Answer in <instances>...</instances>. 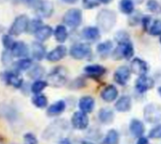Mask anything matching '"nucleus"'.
Segmentation results:
<instances>
[{"mask_svg":"<svg viewBox=\"0 0 161 144\" xmlns=\"http://www.w3.org/2000/svg\"><path fill=\"white\" fill-rule=\"evenodd\" d=\"M96 21L99 29L104 32H108L117 23V14L112 9L103 8L98 12Z\"/></svg>","mask_w":161,"mask_h":144,"instance_id":"1","label":"nucleus"},{"mask_svg":"<svg viewBox=\"0 0 161 144\" xmlns=\"http://www.w3.org/2000/svg\"><path fill=\"white\" fill-rule=\"evenodd\" d=\"M68 72L63 66H57L55 67L47 75V82L48 85L50 84L53 87L59 88L65 85L67 82Z\"/></svg>","mask_w":161,"mask_h":144,"instance_id":"2","label":"nucleus"},{"mask_svg":"<svg viewBox=\"0 0 161 144\" xmlns=\"http://www.w3.org/2000/svg\"><path fill=\"white\" fill-rule=\"evenodd\" d=\"M82 20H83L82 11L79 8H75L68 9L62 17V21L64 25L71 28L78 27L82 24Z\"/></svg>","mask_w":161,"mask_h":144,"instance_id":"3","label":"nucleus"},{"mask_svg":"<svg viewBox=\"0 0 161 144\" xmlns=\"http://www.w3.org/2000/svg\"><path fill=\"white\" fill-rule=\"evenodd\" d=\"M70 56L76 60H82L92 57V48L89 43L79 42L75 43L69 50Z\"/></svg>","mask_w":161,"mask_h":144,"instance_id":"4","label":"nucleus"},{"mask_svg":"<svg viewBox=\"0 0 161 144\" xmlns=\"http://www.w3.org/2000/svg\"><path fill=\"white\" fill-rule=\"evenodd\" d=\"M29 23V18L25 14L18 15L14 21L12 22L11 25L8 28V34L11 36H19L26 31L27 25Z\"/></svg>","mask_w":161,"mask_h":144,"instance_id":"5","label":"nucleus"},{"mask_svg":"<svg viewBox=\"0 0 161 144\" xmlns=\"http://www.w3.org/2000/svg\"><path fill=\"white\" fill-rule=\"evenodd\" d=\"M1 78L5 84L11 86L15 89H21L24 85V79L20 76L19 73L13 71H6L2 73Z\"/></svg>","mask_w":161,"mask_h":144,"instance_id":"6","label":"nucleus"},{"mask_svg":"<svg viewBox=\"0 0 161 144\" xmlns=\"http://www.w3.org/2000/svg\"><path fill=\"white\" fill-rule=\"evenodd\" d=\"M144 119L150 124H156L161 119V107L157 104H149L144 108Z\"/></svg>","mask_w":161,"mask_h":144,"instance_id":"7","label":"nucleus"},{"mask_svg":"<svg viewBox=\"0 0 161 144\" xmlns=\"http://www.w3.org/2000/svg\"><path fill=\"white\" fill-rule=\"evenodd\" d=\"M71 124L75 129L85 130L89 126L90 120L86 113H84L82 111H76L73 114V116L71 118Z\"/></svg>","mask_w":161,"mask_h":144,"instance_id":"8","label":"nucleus"},{"mask_svg":"<svg viewBox=\"0 0 161 144\" xmlns=\"http://www.w3.org/2000/svg\"><path fill=\"white\" fill-rule=\"evenodd\" d=\"M114 80L117 84H119L120 86H125L127 84L128 80L130 79L131 77V71H130V68L125 66V65H123V66H120L115 72H114Z\"/></svg>","mask_w":161,"mask_h":144,"instance_id":"9","label":"nucleus"},{"mask_svg":"<svg viewBox=\"0 0 161 144\" xmlns=\"http://www.w3.org/2000/svg\"><path fill=\"white\" fill-rule=\"evenodd\" d=\"M129 68H130L131 73H133L139 76L146 75V74L149 70V66H148L147 62L140 58H133Z\"/></svg>","mask_w":161,"mask_h":144,"instance_id":"10","label":"nucleus"},{"mask_svg":"<svg viewBox=\"0 0 161 144\" xmlns=\"http://www.w3.org/2000/svg\"><path fill=\"white\" fill-rule=\"evenodd\" d=\"M10 53L13 56V58H28V54H29V47L28 45L22 41H17L14 42L13 46L10 49Z\"/></svg>","mask_w":161,"mask_h":144,"instance_id":"11","label":"nucleus"},{"mask_svg":"<svg viewBox=\"0 0 161 144\" xmlns=\"http://www.w3.org/2000/svg\"><path fill=\"white\" fill-rule=\"evenodd\" d=\"M154 86H155L154 79L152 77L147 76V75L139 76L136 80V83H135L136 90L141 93H144V92L150 91L151 89L154 88Z\"/></svg>","mask_w":161,"mask_h":144,"instance_id":"12","label":"nucleus"},{"mask_svg":"<svg viewBox=\"0 0 161 144\" xmlns=\"http://www.w3.org/2000/svg\"><path fill=\"white\" fill-rule=\"evenodd\" d=\"M35 10L40 18H49L54 13V5L49 0H42Z\"/></svg>","mask_w":161,"mask_h":144,"instance_id":"13","label":"nucleus"},{"mask_svg":"<svg viewBox=\"0 0 161 144\" xmlns=\"http://www.w3.org/2000/svg\"><path fill=\"white\" fill-rule=\"evenodd\" d=\"M67 47L63 44H59L57 47H55L53 50H51L46 55V59L50 62H58L61 59H63L67 55Z\"/></svg>","mask_w":161,"mask_h":144,"instance_id":"14","label":"nucleus"},{"mask_svg":"<svg viewBox=\"0 0 161 144\" xmlns=\"http://www.w3.org/2000/svg\"><path fill=\"white\" fill-rule=\"evenodd\" d=\"M84 73L91 78L97 79L102 77L107 73V69L100 64H91L84 68Z\"/></svg>","mask_w":161,"mask_h":144,"instance_id":"15","label":"nucleus"},{"mask_svg":"<svg viewBox=\"0 0 161 144\" xmlns=\"http://www.w3.org/2000/svg\"><path fill=\"white\" fill-rule=\"evenodd\" d=\"M30 50H31L32 58L37 61H41L46 58V55H47L46 48L41 42H38V41L33 42L31 44Z\"/></svg>","mask_w":161,"mask_h":144,"instance_id":"16","label":"nucleus"},{"mask_svg":"<svg viewBox=\"0 0 161 144\" xmlns=\"http://www.w3.org/2000/svg\"><path fill=\"white\" fill-rule=\"evenodd\" d=\"M94 106H95L94 98L90 95L83 96L78 101V108H79L80 111H82L86 114L91 113L93 110Z\"/></svg>","mask_w":161,"mask_h":144,"instance_id":"17","label":"nucleus"},{"mask_svg":"<svg viewBox=\"0 0 161 144\" xmlns=\"http://www.w3.org/2000/svg\"><path fill=\"white\" fill-rule=\"evenodd\" d=\"M118 94H119L118 89L113 85H108L102 91L100 96L105 102L111 103V102H113V101H115L117 99Z\"/></svg>","mask_w":161,"mask_h":144,"instance_id":"18","label":"nucleus"},{"mask_svg":"<svg viewBox=\"0 0 161 144\" xmlns=\"http://www.w3.org/2000/svg\"><path fill=\"white\" fill-rule=\"evenodd\" d=\"M81 35L88 42H96L100 39V29L96 26H87L82 29Z\"/></svg>","mask_w":161,"mask_h":144,"instance_id":"19","label":"nucleus"},{"mask_svg":"<svg viewBox=\"0 0 161 144\" xmlns=\"http://www.w3.org/2000/svg\"><path fill=\"white\" fill-rule=\"evenodd\" d=\"M54 33V29L48 25H42L34 34L36 40L38 42H43L45 41H47Z\"/></svg>","mask_w":161,"mask_h":144,"instance_id":"20","label":"nucleus"},{"mask_svg":"<svg viewBox=\"0 0 161 144\" xmlns=\"http://www.w3.org/2000/svg\"><path fill=\"white\" fill-rule=\"evenodd\" d=\"M114 108L118 112H128L132 108V100L128 95H124L116 101Z\"/></svg>","mask_w":161,"mask_h":144,"instance_id":"21","label":"nucleus"},{"mask_svg":"<svg viewBox=\"0 0 161 144\" xmlns=\"http://www.w3.org/2000/svg\"><path fill=\"white\" fill-rule=\"evenodd\" d=\"M66 108V103L63 100H58L55 103H53L52 105H50L46 110V113L48 116L50 117H56L60 115L61 113L64 112Z\"/></svg>","mask_w":161,"mask_h":144,"instance_id":"22","label":"nucleus"},{"mask_svg":"<svg viewBox=\"0 0 161 144\" xmlns=\"http://www.w3.org/2000/svg\"><path fill=\"white\" fill-rule=\"evenodd\" d=\"M12 66H13L14 71L20 74L21 72L28 71L33 66V59L29 58H20V59H17L16 61H14Z\"/></svg>","mask_w":161,"mask_h":144,"instance_id":"23","label":"nucleus"},{"mask_svg":"<svg viewBox=\"0 0 161 144\" xmlns=\"http://www.w3.org/2000/svg\"><path fill=\"white\" fill-rule=\"evenodd\" d=\"M129 130L131 132V134L136 137V138H141L142 137V135L144 134L145 131V127L142 121L138 120V119H133L130 122L129 125Z\"/></svg>","mask_w":161,"mask_h":144,"instance_id":"24","label":"nucleus"},{"mask_svg":"<svg viewBox=\"0 0 161 144\" xmlns=\"http://www.w3.org/2000/svg\"><path fill=\"white\" fill-rule=\"evenodd\" d=\"M55 40L58 42V43H63L67 41L68 39V30L66 25H58L56 26V28L54 29V33H53Z\"/></svg>","mask_w":161,"mask_h":144,"instance_id":"25","label":"nucleus"},{"mask_svg":"<svg viewBox=\"0 0 161 144\" xmlns=\"http://www.w3.org/2000/svg\"><path fill=\"white\" fill-rule=\"evenodd\" d=\"M44 74H45V69L40 64H33V66L27 72L28 77L30 79H32L33 81L42 79V77L44 75Z\"/></svg>","mask_w":161,"mask_h":144,"instance_id":"26","label":"nucleus"},{"mask_svg":"<svg viewBox=\"0 0 161 144\" xmlns=\"http://www.w3.org/2000/svg\"><path fill=\"white\" fill-rule=\"evenodd\" d=\"M99 120L104 125H110L114 121V112L107 108H101L98 113Z\"/></svg>","mask_w":161,"mask_h":144,"instance_id":"27","label":"nucleus"},{"mask_svg":"<svg viewBox=\"0 0 161 144\" xmlns=\"http://www.w3.org/2000/svg\"><path fill=\"white\" fill-rule=\"evenodd\" d=\"M31 102L34 107L37 108H44L48 106V99L45 94L43 93H39V94H34V96L31 99Z\"/></svg>","mask_w":161,"mask_h":144,"instance_id":"28","label":"nucleus"},{"mask_svg":"<svg viewBox=\"0 0 161 144\" xmlns=\"http://www.w3.org/2000/svg\"><path fill=\"white\" fill-rule=\"evenodd\" d=\"M47 86H48L47 80H43V79L35 80L30 86V91L34 94H39V93H42V91L45 90Z\"/></svg>","mask_w":161,"mask_h":144,"instance_id":"29","label":"nucleus"},{"mask_svg":"<svg viewBox=\"0 0 161 144\" xmlns=\"http://www.w3.org/2000/svg\"><path fill=\"white\" fill-rule=\"evenodd\" d=\"M119 7H120V10L123 13L127 14V15L132 14L134 11V8H135L133 0H121Z\"/></svg>","mask_w":161,"mask_h":144,"instance_id":"30","label":"nucleus"},{"mask_svg":"<svg viewBox=\"0 0 161 144\" xmlns=\"http://www.w3.org/2000/svg\"><path fill=\"white\" fill-rule=\"evenodd\" d=\"M113 48V43L111 41H105L101 43H99L96 47L97 52L101 55V56H107Z\"/></svg>","mask_w":161,"mask_h":144,"instance_id":"31","label":"nucleus"},{"mask_svg":"<svg viewBox=\"0 0 161 144\" xmlns=\"http://www.w3.org/2000/svg\"><path fill=\"white\" fill-rule=\"evenodd\" d=\"M119 141L120 136L118 131H116L115 129H110L104 140V144H119Z\"/></svg>","mask_w":161,"mask_h":144,"instance_id":"32","label":"nucleus"},{"mask_svg":"<svg viewBox=\"0 0 161 144\" xmlns=\"http://www.w3.org/2000/svg\"><path fill=\"white\" fill-rule=\"evenodd\" d=\"M123 46V50H124V58L125 59H131V58H133L134 56V46L132 44V42H126L125 43H121Z\"/></svg>","mask_w":161,"mask_h":144,"instance_id":"33","label":"nucleus"},{"mask_svg":"<svg viewBox=\"0 0 161 144\" xmlns=\"http://www.w3.org/2000/svg\"><path fill=\"white\" fill-rule=\"evenodd\" d=\"M42 22L40 18H34V19H31L29 20V23H28V25H27V29H26V32L28 33H31V34H35V32L42 25Z\"/></svg>","mask_w":161,"mask_h":144,"instance_id":"34","label":"nucleus"},{"mask_svg":"<svg viewBox=\"0 0 161 144\" xmlns=\"http://www.w3.org/2000/svg\"><path fill=\"white\" fill-rule=\"evenodd\" d=\"M147 32L152 36H161V20H154Z\"/></svg>","mask_w":161,"mask_h":144,"instance_id":"35","label":"nucleus"},{"mask_svg":"<svg viewBox=\"0 0 161 144\" xmlns=\"http://www.w3.org/2000/svg\"><path fill=\"white\" fill-rule=\"evenodd\" d=\"M14 42H15V41L13 40L12 36L9 35L8 33V34H4L2 36V44H3L5 50H9L10 51V49L13 46Z\"/></svg>","mask_w":161,"mask_h":144,"instance_id":"36","label":"nucleus"},{"mask_svg":"<svg viewBox=\"0 0 161 144\" xmlns=\"http://www.w3.org/2000/svg\"><path fill=\"white\" fill-rule=\"evenodd\" d=\"M13 56L11 55L9 50H4L2 55H1V61L4 65L8 66L10 64H13Z\"/></svg>","mask_w":161,"mask_h":144,"instance_id":"37","label":"nucleus"},{"mask_svg":"<svg viewBox=\"0 0 161 144\" xmlns=\"http://www.w3.org/2000/svg\"><path fill=\"white\" fill-rule=\"evenodd\" d=\"M115 41L118 42V44L121 43H125L126 42H129V35L127 34V32L125 31H119L116 35H115Z\"/></svg>","mask_w":161,"mask_h":144,"instance_id":"38","label":"nucleus"},{"mask_svg":"<svg viewBox=\"0 0 161 144\" xmlns=\"http://www.w3.org/2000/svg\"><path fill=\"white\" fill-rule=\"evenodd\" d=\"M112 58L114 60H121L124 58V50L122 44H118V46L112 51Z\"/></svg>","mask_w":161,"mask_h":144,"instance_id":"39","label":"nucleus"},{"mask_svg":"<svg viewBox=\"0 0 161 144\" xmlns=\"http://www.w3.org/2000/svg\"><path fill=\"white\" fill-rule=\"evenodd\" d=\"M83 7L87 9L97 8L101 4V0H82Z\"/></svg>","mask_w":161,"mask_h":144,"instance_id":"40","label":"nucleus"},{"mask_svg":"<svg viewBox=\"0 0 161 144\" xmlns=\"http://www.w3.org/2000/svg\"><path fill=\"white\" fill-rule=\"evenodd\" d=\"M147 8L151 12H158L161 9V7L157 0H148L147 1Z\"/></svg>","mask_w":161,"mask_h":144,"instance_id":"41","label":"nucleus"},{"mask_svg":"<svg viewBox=\"0 0 161 144\" xmlns=\"http://www.w3.org/2000/svg\"><path fill=\"white\" fill-rule=\"evenodd\" d=\"M149 138L153 140H158L161 139V125H158L152 128L149 132Z\"/></svg>","mask_w":161,"mask_h":144,"instance_id":"42","label":"nucleus"},{"mask_svg":"<svg viewBox=\"0 0 161 144\" xmlns=\"http://www.w3.org/2000/svg\"><path fill=\"white\" fill-rule=\"evenodd\" d=\"M24 144H39L36 136L32 133H26L24 136Z\"/></svg>","mask_w":161,"mask_h":144,"instance_id":"43","label":"nucleus"},{"mask_svg":"<svg viewBox=\"0 0 161 144\" xmlns=\"http://www.w3.org/2000/svg\"><path fill=\"white\" fill-rule=\"evenodd\" d=\"M26 6L30 7V8H36L38 7V5L42 2V0H22Z\"/></svg>","mask_w":161,"mask_h":144,"instance_id":"44","label":"nucleus"},{"mask_svg":"<svg viewBox=\"0 0 161 144\" xmlns=\"http://www.w3.org/2000/svg\"><path fill=\"white\" fill-rule=\"evenodd\" d=\"M137 144H149V141H148V139H146L144 137H141V138H139Z\"/></svg>","mask_w":161,"mask_h":144,"instance_id":"45","label":"nucleus"},{"mask_svg":"<svg viewBox=\"0 0 161 144\" xmlns=\"http://www.w3.org/2000/svg\"><path fill=\"white\" fill-rule=\"evenodd\" d=\"M58 144H72V143H71V141H70V140H69V139L64 138V139H62V140H60V141H59Z\"/></svg>","mask_w":161,"mask_h":144,"instance_id":"46","label":"nucleus"},{"mask_svg":"<svg viewBox=\"0 0 161 144\" xmlns=\"http://www.w3.org/2000/svg\"><path fill=\"white\" fill-rule=\"evenodd\" d=\"M66 4H75L78 0H62Z\"/></svg>","mask_w":161,"mask_h":144,"instance_id":"47","label":"nucleus"},{"mask_svg":"<svg viewBox=\"0 0 161 144\" xmlns=\"http://www.w3.org/2000/svg\"><path fill=\"white\" fill-rule=\"evenodd\" d=\"M110 2H112V0H101V3L103 4H109Z\"/></svg>","mask_w":161,"mask_h":144,"instance_id":"48","label":"nucleus"},{"mask_svg":"<svg viewBox=\"0 0 161 144\" xmlns=\"http://www.w3.org/2000/svg\"><path fill=\"white\" fill-rule=\"evenodd\" d=\"M158 93H159V95L161 96V87H159L158 89Z\"/></svg>","mask_w":161,"mask_h":144,"instance_id":"49","label":"nucleus"},{"mask_svg":"<svg viewBox=\"0 0 161 144\" xmlns=\"http://www.w3.org/2000/svg\"><path fill=\"white\" fill-rule=\"evenodd\" d=\"M84 144H91V143H84Z\"/></svg>","mask_w":161,"mask_h":144,"instance_id":"50","label":"nucleus"},{"mask_svg":"<svg viewBox=\"0 0 161 144\" xmlns=\"http://www.w3.org/2000/svg\"><path fill=\"white\" fill-rule=\"evenodd\" d=\"M160 42H161V37H160Z\"/></svg>","mask_w":161,"mask_h":144,"instance_id":"51","label":"nucleus"},{"mask_svg":"<svg viewBox=\"0 0 161 144\" xmlns=\"http://www.w3.org/2000/svg\"><path fill=\"white\" fill-rule=\"evenodd\" d=\"M0 144H1V143H0Z\"/></svg>","mask_w":161,"mask_h":144,"instance_id":"52","label":"nucleus"}]
</instances>
